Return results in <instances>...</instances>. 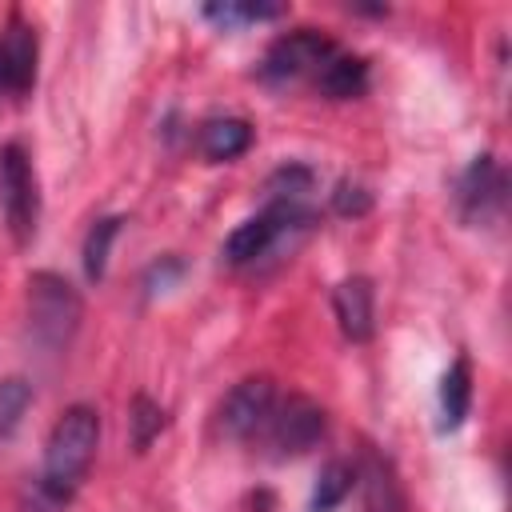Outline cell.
Instances as JSON below:
<instances>
[{"mask_svg":"<svg viewBox=\"0 0 512 512\" xmlns=\"http://www.w3.org/2000/svg\"><path fill=\"white\" fill-rule=\"evenodd\" d=\"M96 444H100V412L88 408V404H72L48 432V444H44V468H40V492L44 500H68L80 480L88 476L92 468V456H96Z\"/></svg>","mask_w":512,"mask_h":512,"instance_id":"cell-1","label":"cell"},{"mask_svg":"<svg viewBox=\"0 0 512 512\" xmlns=\"http://www.w3.org/2000/svg\"><path fill=\"white\" fill-rule=\"evenodd\" d=\"M80 292L56 272L28 276V336L44 352H64L80 328Z\"/></svg>","mask_w":512,"mask_h":512,"instance_id":"cell-2","label":"cell"},{"mask_svg":"<svg viewBox=\"0 0 512 512\" xmlns=\"http://www.w3.org/2000/svg\"><path fill=\"white\" fill-rule=\"evenodd\" d=\"M0 208L16 244H28L40 224V184L28 148L16 140L0 148Z\"/></svg>","mask_w":512,"mask_h":512,"instance_id":"cell-3","label":"cell"},{"mask_svg":"<svg viewBox=\"0 0 512 512\" xmlns=\"http://www.w3.org/2000/svg\"><path fill=\"white\" fill-rule=\"evenodd\" d=\"M312 220V212L304 204H276L268 200L264 212L248 216L244 224H236L224 240V260L228 264H252L260 256H268L292 228H304Z\"/></svg>","mask_w":512,"mask_h":512,"instance_id":"cell-4","label":"cell"},{"mask_svg":"<svg viewBox=\"0 0 512 512\" xmlns=\"http://www.w3.org/2000/svg\"><path fill=\"white\" fill-rule=\"evenodd\" d=\"M324 428H328V416L316 400L308 396H288V400H276L268 424H264V440L272 448L276 460H292V456H304L312 452L320 440H324Z\"/></svg>","mask_w":512,"mask_h":512,"instance_id":"cell-5","label":"cell"},{"mask_svg":"<svg viewBox=\"0 0 512 512\" xmlns=\"http://www.w3.org/2000/svg\"><path fill=\"white\" fill-rule=\"evenodd\" d=\"M336 52V44L316 32V28H292L284 36H276L264 52V64H260V76L264 80H300V76H316L324 68V60Z\"/></svg>","mask_w":512,"mask_h":512,"instance_id":"cell-6","label":"cell"},{"mask_svg":"<svg viewBox=\"0 0 512 512\" xmlns=\"http://www.w3.org/2000/svg\"><path fill=\"white\" fill-rule=\"evenodd\" d=\"M276 408V384L268 376H248L240 380L216 408V424L228 440H252L264 432L268 416Z\"/></svg>","mask_w":512,"mask_h":512,"instance_id":"cell-7","label":"cell"},{"mask_svg":"<svg viewBox=\"0 0 512 512\" xmlns=\"http://www.w3.org/2000/svg\"><path fill=\"white\" fill-rule=\"evenodd\" d=\"M504 168L496 164V156H472V164L460 172L456 180V208L464 224H488L500 208H504Z\"/></svg>","mask_w":512,"mask_h":512,"instance_id":"cell-8","label":"cell"},{"mask_svg":"<svg viewBox=\"0 0 512 512\" xmlns=\"http://www.w3.org/2000/svg\"><path fill=\"white\" fill-rule=\"evenodd\" d=\"M36 60H40L36 28L24 16H8L0 24V92L28 96L36 84Z\"/></svg>","mask_w":512,"mask_h":512,"instance_id":"cell-9","label":"cell"},{"mask_svg":"<svg viewBox=\"0 0 512 512\" xmlns=\"http://www.w3.org/2000/svg\"><path fill=\"white\" fill-rule=\"evenodd\" d=\"M332 312H336L340 332L352 344H364L372 336V328H376V292H372V280L368 276H344L332 288Z\"/></svg>","mask_w":512,"mask_h":512,"instance_id":"cell-10","label":"cell"},{"mask_svg":"<svg viewBox=\"0 0 512 512\" xmlns=\"http://www.w3.org/2000/svg\"><path fill=\"white\" fill-rule=\"evenodd\" d=\"M356 480L364 488V512H408L404 504V488L396 480V468L388 464V456H380L376 448L364 452Z\"/></svg>","mask_w":512,"mask_h":512,"instance_id":"cell-11","label":"cell"},{"mask_svg":"<svg viewBox=\"0 0 512 512\" xmlns=\"http://www.w3.org/2000/svg\"><path fill=\"white\" fill-rule=\"evenodd\" d=\"M312 84H316V92H324L328 100H352V96H360V92L368 88V64H364L360 56L336 48V52L324 60V68L312 76Z\"/></svg>","mask_w":512,"mask_h":512,"instance_id":"cell-12","label":"cell"},{"mask_svg":"<svg viewBox=\"0 0 512 512\" xmlns=\"http://www.w3.org/2000/svg\"><path fill=\"white\" fill-rule=\"evenodd\" d=\"M252 148V124L240 120V116H216V120H204L200 128V152L212 160V164H224V160H236Z\"/></svg>","mask_w":512,"mask_h":512,"instance_id":"cell-13","label":"cell"},{"mask_svg":"<svg viewBox=\"0 0 512 512\" xmlns=\"http://www.w3.org/2000/svg\"><path fill=\"white\" fill-rule=\"evenodd\" d=\"M468 408H472V364L468 356H456L452 368L440 376V428L444 432L460 428Z\"/></svg>","mask_w":512,"mask_h":512,"instance_id":"cell-14","label":"cell"},{"mask_svg":"<svg viewBox=\"0 0 512 512\" xmlns=\"http://www.w3.org/2000/svg\"><path fill=\"white\" fill-rule=\"evenodd\" d=\"M352 488H356V464H348V460H328V464L320 468V476H316L308 512H332V508H340Z\"/></svg>","mask_w":512,"mask_h":512,"instance_id":"cell-15","label":"cell"},{"mask_svg":"<svg viewBox=\"0 0 512 512\" xmlns=\"http://www.w3.org/2000/svg\"><path fill=\"white\" fill-rule=\"evenodd\" d=\"M120 224H124V216H104V220H96L88 228V236H84V276L88 280H104V272H108V248L120 236Z\"/></svg>","mask_w":512,"mask_h":512,"instance_id":"cell-16","label":"cell"},{"mask_svg":"<svg viewBox=\"0 0 512 512\" xmlns=\"http://www.w3.org/2000/svg\"><path fill=\"white\" fill-rule=\"evenodd\" d=\"M204 16L216 20L220 28H240V24H260L284 16V4H252V0H224V4H204Z\"/></svg>","mask_w":512,"mask_h":512,"instance_id":"cell-17","label":"cell"},{"mask_svg":"<svg viewBox=\"0 0 512 512\" xmlns=\"http://www.w3.org/2000/svg\"><path fill=\"white\" fill-rule=\"evenodd\" d=\"M28 404H32V384L24 376H4L0 380V444L16 436Z\"/></svg>","mask_w":512,"mask_h":512,"instance_id":"cell-18","label":"cell"},{"mask_svg":"<svg viewBox=\"0 0 512 512\" xmlns=\"http://www.w3.org/2000/svg\"><path fill=\"white\" fill-rule=\"evenodd\" d=\"M312 168L308 164H284V168H276L272 176H268V200H276V204H304V196L312 192Z\"/></svg>","mask_w":512,"mask_h":512,"instance_id":"cell-19","label":"cell"},{"mask_svg":"<svg viewBox=\"0 0 512 512\" xmlns=\"http://www.w3.org/2000/svg\"><path fill=\"white\" fill-rule=\"evenodd\" d=\"M128 428H132V448L144 452L160 436V428H164V408L152 396H132V404H128Z\"/></svg>","mask_w":512,"mask_h":512,"instance_id":"cell-20","label":"cell"},{"mask_svg":"<svg viewBox=\"0 0 512 512\" xmlns=\"http://www.w3.org/2000/svg\"><path fill=\"white\" fill-rule=\"evenodd\" d=\"M332 208L340 216H364L372 208V192L364 184H356V180H340L336 192H332Z\"/></svg>","mask_w":512,"mask_h":512,"instance_id":"cell-21","label":"cell"}]
</instances>
